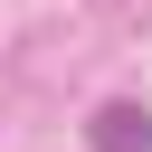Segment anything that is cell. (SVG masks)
<instances>
[{"label":"cell","instance_id":"obj_1","mask_svg":"<svg viewBox=\"0 0 152 152\" xmlns=\"http://www.w3.org/2000/svg\"><path fill=\"white\" fill-rule=\"evenodd\" d=\"M95 152H152V114L142 104H104L95 114Z\"/></svg>","mask_w":152,"mask_h":152}]
</instances>
